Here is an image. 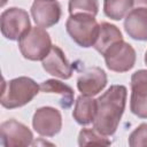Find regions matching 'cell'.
Returning <instances> with one entry per match:
<instances>
[{
    "instance_id": "1",
    "label": "cell",
    "mask_w": 147,
    "mask_h": 147,
    "mask_svg": "<svg viewBox=\"0 0 147 147\" xmlns=\"http://www.w3.org/2000/svg\"><path fill=\"white\" fill-rule=\"evenodd\" d=\"M127 90L124 85H111L96 99V115L93 127L101 134L113 136L125 110Z\"/></svg>"
},
{
    "instance_id": "2",
    "label": "cell",
    "mask_w": 147,
    "mask_h": 147,
    "mask_svg": "<svg viewBox=\"0 0 147 147\" xmlns=\"http://www.w3.org/2000/svg\"><path fill=\"white\" fill-rule=\"evenodd\" d=\"M39 91L40 85L30 77H16L10 79L8 83L3 80L0 103L7 109L20 108L32 101Z\"/></svg>"
},
{
    "instance_id": "3",
    "label": "cell",
    "mask_w": 147,
    "mask_h": 147,
    "mask_svg": "<svg viewBox=\"0 0 147 147\" xmlns=\"http://www.w3.org/2000/svg\"><path fill=\"white\" fill-rule=\"evenodd\" d=\"M100 24L90 14H74L67 18L65 30L71 39L80 47H93L99 34Z\"/></svg>"
},
{
    "instance_id": "4",
    "label": "cell",
    "mask_w": 147,
    "mask_h": 147,
    "mask_svg": "<svg viewBox=\"0 0 147 147\" xmlns=\"http://www.w3.org/2000/svg\"><path fill=\"white\" fill-rule=\"evenodd\" d=\"M49 33L41 26H32L18 39V48L24 59L42 61L52 48Z\"/></svg>"
},
{
    "instance_id": "5",
    "label": "cell",
    "mask_w": 147,
    "mask_h": 147,
    "mask_svg": "<svg viewBox=\"0 0 147 147\" xmlns=\"http://www.w3.org/2000/svg\"><path fill=\"white\" fill-rule=\"evenodd\" d=\"M31 28L30 16L26 10L17 7H10L1 13L0 30L6 39L18 40Z\"/></svg>"
},
{
    "instance_id": "6",
    "label": "cell",
    "mask_w": 147,
    "mask_h": 147,
    "mask_svg": "<svg viewBox=\"0 0 147 147\" xmlns=\"http://www.w3.org/2000/svg\"><path fill=\"white\" fill-rule=\"evenodd\" d=\"M107 68L115 72H126L134 67L136 51L126 41L121 40L111 45L103 54Z\"/></svg>"
},
{
    "instance_id": "7",
    "label": "cell",
    "mask_w": 147,
    "mask_h": 147,
    "mask_svg": "<svg viewBox=\"0 0 147 147\" xmlns=\"http://www.w3.org/2000/svg\"><path fill=\"white\" fill-rule=\"evenodd\" d=\"M0 138L3 147H25L33 142L32 131L26 125L14 118L1 123Z\"/></svg>"
},
{
    "instance_id": "8",
    "label": "cell",
    "mask_w": 147,
    "mask_h": 147,
    "mask_svg": "<svg viewBox=\"0 0 147 147\" xmlns=\"http://www.w3.org/2000/svg\"><path fill=\"white\" fill-rule=\"evenodd\" d=\"M32 126L41 137H54L62 129V116L54 107H40L32 117Z\"/></svg>"
},
{
    "instance_id": "9",
    "label": "cell",
    "mask_w": 147,
    "mask_h": 147,
    "mask_svg": "<svg viewBox=\"0 0 147 147\" xmlns=\"http://www.w3.org/2000/svg\"><path fill=\"white\" fill-rule=\"evenodd\" d=\"M130 110L139 118H147V70L145 69L131 76Z\"/></svg>"
},
{
    "instance_id": "10",
    "label": "cell",
    "mask_w": 147,
    "mask_h": 147,
    "mask_svg": "<svg viewBox=\"0 0 147 147\" xmlns=\"http://www.w3.org/2000/svg\"><path fill=\"white\" fill-rule=\"evenodd\" d=\"M61 6L57 0H33L31 16L34 23L41 28H51L61 18Z\"/></svg>"
},
{
    "instance_id": "11",
    "label": "cell",
    "mask_w": 147,
    "mask_h": 147,
    "mask_svg": "<svg viewBox=\"0 0 147 147\" xmlns=\"http://www.w3.org/2000/svg\"><path fill=\"white\" fill-rule=\"evenodd\" d=\"M107 83L108 78L103 69L99 67H90L78 76L77 88L83 95L94 96L106 87Z\"/></svg>"
},
{
    "instance_id": "12",
    "label": "cell",
    "mask_w": 147,
    "mask_h": 147,
    "mask_svg": "<svg viewBox=\"0 0 147 147\" xmlns=\"http://www.w3.org/2000/svg\"><path fill=\"white\" fill-rule=\"evenodd\" d=\"M41 65L47 74L54 77L69 79L72 76V65L65 57L63 51L56 45H53L48 54L42 59Z\"/></svg>"
},
{
    "instance_id": "13",
    "label": "cell",
    "mask_w": 147,
    "mask_h": 147,
    "mask_svg": "<svg viewBox=\"0 0 147 147\" xmlns=\"http://www.w3.org/2000/svg\"><path fill=\"white\" fill-rule=\"evenodd\" d=\"M124 30L134 40H147V7H133L124 17Z\"/></svg>"
},
{
    "instance_id": "14",
    "label": "cell",
    "mask_w": 147,
    "mask_h": 147,
    "mask_svg": "<svg viewBox=\"0 0 147 147\" xmlns=\"http://www.w3.org/2000/svg\"><path fill=\"white\" fill-rule=\"evenodd\" d=\"M96 99L82 94L75 101L72 117L79 125H88L94 122L96 115Z\"/></svg>"
},
{
    "instance_id": "15",
    "label": "cell",
    "mask_w": 147,
    "mask_h": 147,
    "mask_svg": "<svg viewBox=\"0 0 147 147\" xmlns=\"http://www.w3.org/2000/svg\"><path fill=\"white\" fill-rule=\"evenodd\" d=\"M40 91L44 93H54L60 95V106L63 109H68L74 105V90L57 79H47L40 84Z\"/></svg>"
},
{
    "instance_id": "16",
    "label": "cell",
    "mask_w": 147,
    "mask_h": 147,
    "mask_svg": "<svg viewBox=\"0 0 147 147\" xmlns=\"http://www.w3.org/2000/svg\"><path fill=\"white\" fill-rule=\"evenodd\" d=\"M123 40V36L121 30L114 25L110 24L108 22H103L100 24V29H99V34L98 38L95 40L94 44V48L96 52H99L101 55L105 54V52L115 42Z\"/></svg>"
},
{
    "instance_id": "17",
    "label": "cell",
    "mask_w": 147,
    "mask_h": 147,
    "mask_svg": "<svg viewBox=\"0 0 147 147\" xmlns=\"http://www.w3.org/2000/svg\"><path fill=\"white\" fill-rule=\"evenodd\" d=\"M134 7V0H103V13L107 17L119 21Z\"/></svg>"
},
{
    "instance_id": "18",
    "label": "cell",
    "mask_w": 147,
    "mask_h": 147,
    "mask_svg": "<svg viewBox=\"0 0 147 147\" xmlns=\"http://www.w3.org/2000/svg\"><path fill=\"white\" fill-rule=\"evenodd\" d=\"M111 141L100 132H98L94 127L88 129L84 127L80 130L78 134V145L79 146H87V145H105L109 146Z\"/></svg>"
},
{
    "instance_id": "19",
    "label": "cell",
    "mask_w": 147,
    "mask_h": 147,
    "mask_svg": "<svg viewBox=\"0 0 147 147\" xmlns=\"http://www.w3.org/2000/svg\"><path fill=\"white\" fill-rule=\"evenodd\" d=\"M99 11L98 0H69V13L74 14H90L96 16Z\"/></svg>"
},
{
    "instance_id": "20",
    "label": "cell",
    "mask_w": 147,
    "mask_h": 147,
    "mask_svg": "<svg viewBox=\"0 0 147 147\" xmlns=\"http://www.w3.org/2000/svg\"><path fill=\"white\" fill-rule=\"evenodd\" d=\"M131 147H147V123H141L129 136Z\"/></svg>"
},
{
    "instance_id": "21",
    "label": "cell",
    "mask_w": 147,
    "mask_h": 147,
    "mask_svg": "<svg viewBox=\"0 0 147 147\" xmlns=\"http://www.w3.org/2000/svg\"><path fill=\"white\" fill-rule=\"evenodd\" d=\"M136 7H147V0H134Z\"/></svg>"
},
{
    "instance_id": "22",
    "label": "cell",
    "mask_w": 147,
    "mask_h": 147,
    "mask_svg": "<svg viewBox=\"0 0 147 147\" xmlns=\"http://www.w3.org/2000/svg\"><path fill=\"white\" fill-rule=\"evenodd\" d=\"M145 63H146V65H147V51H146V53H145Z\"/></svg>"
}]
</instances>
